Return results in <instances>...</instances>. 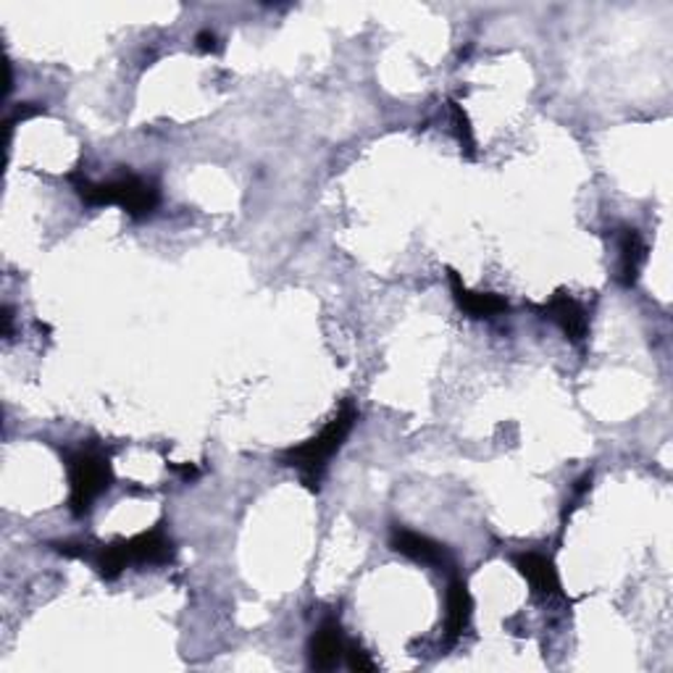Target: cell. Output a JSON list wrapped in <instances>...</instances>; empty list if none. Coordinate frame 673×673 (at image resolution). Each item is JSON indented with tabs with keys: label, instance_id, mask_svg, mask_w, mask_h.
Instances as JSON below:
<instances>
[{
	"label": "cell",
	"instance_id": "9",
	"mask_svg": "<svg viewBox=\"0 0 673 673\" xmlns=\"http://www.w3.org/2000/svg\"><path fill=\"white\" fill-rule=\"evenodd\" d=\"M513 566L518 574L529 581L531 592L540 598H555L561 594V576H557L555 563L542 553H518L513 555Z\"/></svg>",
	"mask_w": 673,
	"mask_h": 673
},
{
	"label": "cell",
	"instance_id": "12",
	"mask_svg": "<svg viewBox=\"0 0 673 673\" xmlns=\"http://www.w3.org/2000/svg\"><path fill=\"white\" fill-rule=\"evenodd\" d=\"M450 111H453V124H455V134H458V143L464 145V151L473 156V130H471V121L464 113V108L458 106V103H450Z\"/></svg>",
	"mask_w": 673,
	"mask_h": 673
},
{
	"label": "cell",
	"instance_id": "1",
	"mask_svg": "<svg viewBox=\"0 0 673 673\" xmlns=\"http://www.w3.org/2000/svg\"><path fill=\"white\" fill-rule=\"evenodd\" d=\"M175 557V542L166 534L164 524L153 527L151 531L132 537V540H119L113 544L89 550L82 561H89L106 581H113L119 574H124L132 566H164Z\"/></svg>",
	"mask_w": 673,
	"mask_h": 673
},
{
	"label": "cell",
	"instance_id": "14",
	"mask_svg": "<svg viewBox=\"0 0 673 673\" xmlns=\"http://www.w3.org/2000/svg\"><path fill=\"white\" fill-rule=\"evenodd\" d=\"M37 113H43V108H40V106H32V103H19L16 111L11 113L9 119H5V127H9V130H14L16 121L32 119V117H37Z\"/></svg>",
	"mask_w": 673,
	"mask_h": 673
},
{
	"label": "cell",
	"instance_id": "13",
	"mask_svg": "<svg viewBox=\"0 0 673 673\" xmlns=\"http://www.w3.org/2000/svg\"><path fill=\"white\" fill-rule=\"evenodd\" d=\"M345 660H348L350 671H376V663L371 660V656L366 650H363L361 645L348 642V650H345Z\"/></svg>",
	"mask_w": 673,
	"mask_h": 673
},
{
	"label": "cell",
	"instance_id": "5",
	"mask_svg": "<svg viewBox=\"0 0 673 673\" xmlns=\"http://www.w3.org/2000/svg\"><path fill=\"white\" fill-rule=\"evenodd\" d=\"M389 548H393L395 553L406 555L408 561L421 563V566H432L437 568V572H453L455 568L450 550H447L445 544L426 534H419V531L413 529L393 527V531H389Z\"/></svg>",
	"mask_w": 673,
	"mask_h": 673
},
{
	"label": "cell",
	"instance_id": "11",
	"mask_svg": "<svg viewBox=\"0 0 673 673\" xmlns=\"http://www.w3.org/2000/svg\"><path fill=\"white\" fill-rule=\"evenodd\" d=\"M647 261V245L637 229H624L618 237V279L624 287L637 285Z\"/></svg>",
	"mask_w": 673,
	"mask_h": 673
},
{
	"label": "cell",
	"instance_id": "6",
	"mask_svg": "<svg viewBox=\"0 0 673 673\" xmlns=\"http://www.w3.org/2000/svg\"><path fill=\"white\" fill-rule=\"evenodd\" d=\"M540 313L566 335L568 342L581 345L589 337V313L574 295L555 292L540 305Z\"/></svg>",
	"mask_w": 673,
	"mask_h": 673
},
{
	"label": "cell",
	"instance_id": "10",
	"mask_svg": "<svg viewBox=\"0 0 673 673\" xmlns=\"http://www.w3.org/2000/svg\"><path fill=\"white\" fill-rule=\"evenodd\" d=\"M447 279H450V290L455 303H458L460 311L471 319H495L500 313L508 311V300L500 298L495 292H473L464 285L458 272H447Z\"/></svg>",
	"mask_w": 673,
	"mask_h": 673
},
{
	"label": "cell",
	"instance_id": "2",
	"mask_svg": "<svg viewBox=\"0 0 673 673\" xmlns=\"http://www.w3.org/2000/svg\"><path fill=\"white\" fill-rule=\"evenodd\" d=\"M72 188L80 201L93 208L100 205H119L124 214H130L132 219H145L161 203V190L153 179L137 177V175H121L117 179H108V182H89L87 177L72 175L69 177Z\"/></svg>",
	"mask_w": 673,
	"mask_h": 673
},
{
	"label": "cell",
	"instance_id": "4",
	"mask_svg": "<svg viewBox=\"0 0 673 673\" xmlns=\"http://www.w3.org/2000/svg\"><path fill=\"white\" fill-rule=\"evenodd\" d=\"M63 464L69 471V508L74 516H87L113 482L111 458L100 447H76L63 453Z\"/></svg>",
	"mask_w": 673,
	"mask_h": 673
},
{
	"label": "cell",
	"instance_id": "3",
	"mask_svg": "<svg viewBox=\"0 0 673 673\" xmlns=\"http://www.w3.org/2000/svg\"><path fill=\"white\" fill-rule=\"evenodd\" d=\"M356 421L358 408L352 406V402H345V406L337 410L335 419H332L316 437L298 447H290V450L281 455V466L298 469L308 490H319V482H322L326 466H329V460L339 453V447L345 445V440L350 437Z\"/></svg>",
	"mask_w": 673,
	"mask_h": 673
},
{
	"label": "cell",
	"instance_id": "7",
	"mask_svg": "<svg viewBox=\"0 0 673 673\" xmlns=\"http://www.w3.org/2000/svg\"><path fill=\"white\" fill-rule=\"evenodd\" d=\"M348 650V639H345L342 626L337 618H324L319 629L313 632L311 642H308V658H311V669L329 671L335 669Z\"/></svg>",
	"mask_w": 673,
	"mask_h": 673
},
{
	"label": "cell",
	"instance_id": "15",
	"mask_svg": "<svg viewBox=\"0 0 673 673\" xmlns=\"http://www.w3.org/2000/svg\"><path fill=\"white\" fill-rule=\"evenodd\" d=\"M195 45H197V50H203V53H219V50H221L219 37H216L214 32H208V29L197 32Z\"/></svg>",
	"mask_w": 673,
	"mask_h": 673
},
{
	"label": "cell",
	"instance_id": "8",
	"mask_svg": "<svg viewBox=\"0 0 673 673\" xmlns=\"http://www.w3.org/2000/svg\"><path fill=\"white\" fill-rule=\"evenodd\" d=\"M445 642L455 645L460 637H464L466 629L471 624V613H473V600L469 592V585H466L460 576H450V585H447L445 592Z\"/></svg>",
	"mask_w": 673,
	"mask_h": 673
},
{
	"label": "cell",
	"instance_id": "16",
	"mask_svg": "<svg viewBox=\"0 0 673 673\" xmlns=\"http://www.w3.org/2000/svg\"><path fill=\"white\" fill-rule=\"evenodd\" d=\"M171 471H177L179 477H184V479H195L197 477V469L192 464H184V466H177V464H171L169 466Z\"/></svg>",
	"mask_w": 673,
	"mask_h": 673
}]
</instances>
